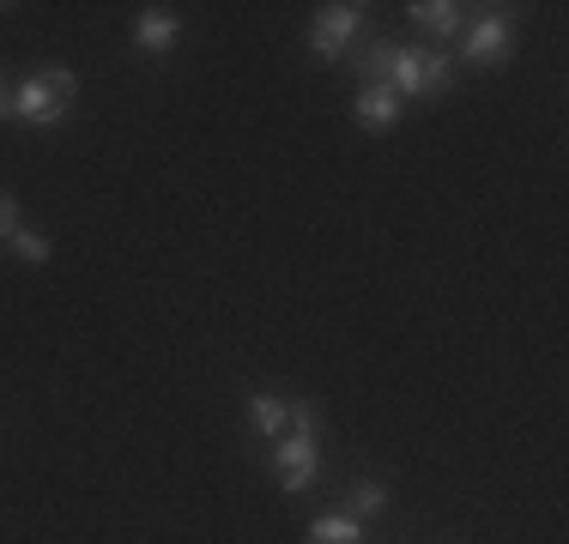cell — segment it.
<instances>
[{
  "label": "cell",
  "instance_id": "obj_8",
  "mask_svg": "<svg viewBox=\"0 0 569 544\" xmlns=\"http://www.w3.org/2000/svg\"><path fill=\"white\" fill-rule=\"evenodd\" d=\"M406 12H412V24H418L425 37H437V43H442V37H455L460 24H467L455 0H418V7H406Z\"/></svg>",
  "mask_w": 569,
  "mask_h": 544
},
{
  "label": "cell",
  "instance_id": "obj_14",
  "mask_svg": "<svg viewBox=\"0 0 569 544\" xmlns=\"http://www.w3.org/2000/svg\"><path fill=\"white\" fill-rule=\"evenodd\" d=\"M43 79H49V91H56V98H61L67 109H73V98H79V79H73V73H67V67H49V73H43Z\"/></svg>",
  "mask_w": 569,
  "mask_h": 544
},
{
  "label": "cell",
  "instance_id": "obj_5",
  "mask_svg": "<svg viewBox=\"0 0 569 544\" xmlns=\"http://www.w3.org/2000/svg\"><path fill=\"white\" fill-rule=\"evenodd\" d=\"M509 43H515V24L503 19V12H485V19L467 31V61L472 67H503Z\"/></svg>",
  "mask_w": 569,
  "mask_h": 544
},
{
  "label": "cell",
  "instance_id": "obj_15",
  "mask_svg": "<svg viewBox=\"0 0 569 544\" xmlns=\"http://www.w3.org/2000/svg\"><path fill=\"white\" fill-rule=\"evenodd\" d=\"M12 230H19V200L0 188V236H12Z\"/></svg>",
  "mask_w": 569,
  "mask_h": 544
},
{
  "label": "cell",
  "instance_id": "obj_16",
  "mask_svg": "<svg viewBox=\"0 0 569 544\" xmlns=\"http://www.w3.org/2000/svg\"><path fill=\"white\" fill-rule=\"evenodd\" d=\"M0 121H12V85L0 79Z\"/></svg>",
  "mask_w": 569,
  "mask_h": 544
},
{
  "label": "cell",
  "instance_id": "obj_13",
  "mask_svg": "<svg viewBox=\"0 0 569 544\" xmlns=\"http://www.w3.org/2000/svg\"><path fill=\"white\" fill-rule=\"evenodd\" d=\"M7 242H12V254H19L24 266H43L49 261V236H37V230H12Z\"/></svg>",
  "mask_w": 569,
  "mask_h": 544
},
{
  "label": "cell",
  "instance_id": "obj_9",
  "mask_svg": "<svg viewBox=\"0 0 569 544\" xmlns=\"http://www.w3.org/2000/svg\"><path fill=\"white\" fill-rule=\"evenodd\" d=\"M249 417H254V430H261L267 442H279V435L291 430V405H284L279 393H249Z\"/></svg>",
  "mask_w": 569,
  "mask_h": 544
},
{
  "label": "cell",
  "instance_id": "obj_1",
  "mask_svg": "<svg viewBox=\"0 0 569 544\" xmlns=\"http://www.w3.org/2000/svg\"><path fill=\"white\" fill-rule=\"evenodd\" d=\"M291 405V430L273 442V472L291 496H303L316 484V405L309 400H284Z\"/></svg>",
  "mask_w": 569,
  "mask_h": 544
},
{
  "label": "cell",
  "instance_id": "obj_10",
  "mask_svg": "<svg viewBox=\"0 0 569 544\" xmlns=\"http://www.w3.org/2000/svg\"><path fill=\"white\" fill-rule=\"evenodd\" d=\"M309 538L316 544H363V521H351V514H321V521L309 526Z\"/></svg>",
  "mask_w": 569,
  "mask_h": 544
},
{
  "label": "cell",
  "instance_id": "obj_6",
  "mask_svg": "<svg viewBox=\"0 0 569 544\" xmlns=\"http://www.w3.org/2000/svg\"><path fill=\"white\" fill-rule=\"evenodd\" d=\"M400 98H395V85H363L358 91V128H370V133H395L400 128Z\"/></svg>",
  "mask_w": 569,
  "mask_h": 544
},
{
  "label": "cell",
  "instance_id": "obj_3",
  "mask_svg": "<svg viewBox=\"0 0 569 544\" xmlns=\"http://www.w3.org/2000/svg\"><path fill=\"white\" fill-rule=\"evenodd\" d=\"M358 31H363V7H358V0H346V7H321L316 24H309V49H316L321 61H340Z\"/></svg>",
  "mask_w": 569,
  "mask_h": 544
},
{
  "label": "cell",
  "instance_id": "obj_11",
  "mask_svg": "<svg viewBox=\"0 0 569 544\" xmlns=\"http://www.w3.org/2000/svg\"><path fill=\"white\" fill-rule=\"evenodd\" d=\"M388 508V490L376 484V478H358L351 484V496H346V514L351 521H370V514H382Z\"/></svg>",
  "mask_w": 569,
  "mask_h": 544
},
{
  "label": "cell",
  "instance_id": "obj_4",
  "mask_svg": "<svg viewBox=\"0 0 569 544\" xmlns=\"http://www.w3.org/2000/svg\"><path fill=\"white\" fill-rule=\"evenodd\" d=\"M12 115H19L24 128L49 133V128H61V121H67V103L56 98V91H49V79H43V73H31L19 91H12Z\"/></svg>",
  "mask_w": 569,
  "mask_h": 544
},
{
  "label": "cell",
  "instance_id": "obj_7",
  "mask_svg": "<svg viewBox=\"0 0 569 544\" xmlns=\"http://www.w3.org/2000/svg\"><path fill=\"white\" fill-rule=\"evenodd\" d=\"M176 37H182V19L164 12V7H152V12H140V19H133V43H140L146 54H170Z\"/></svg>",
  "mask_w": 569,
  "mask_h": 544
},
{
  "label": "cell",
  "instance_id": "obj_12",
  "mask_svg": "<svg viewBox=\"0 0 569 544\" xmlns=\"http://www.w3.org/2000/svg\"><path fill=\"white\" fill-rule=\"evenodd\" d=\"M358 73H363V85H388V73H395V43H370L358 61Z\"/></svg>",
  "mask_w": 569,
  "mask_h": 544
},
{
  "label": "cell",
  "instance_id": "obj_2",
  "mask_svg": "<svg viewBox=\"0 0 569 544\" xmlns=\"http://www.w3.org/2000/svg\"><path fill=\"white\" fill-rule=\"evenodd\" d=\"M388 85H395V98H430V91H449L455 85V67H449V54L442 49H430V43H395V73H388Z\"/></svg>",
  "mask_w": 569,
  "mask_h": 544
}]
</instances>
